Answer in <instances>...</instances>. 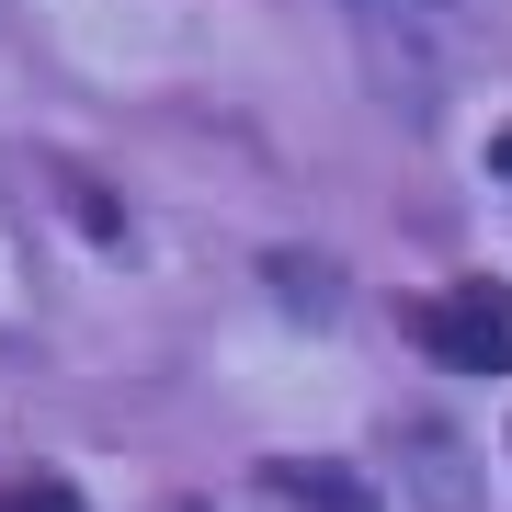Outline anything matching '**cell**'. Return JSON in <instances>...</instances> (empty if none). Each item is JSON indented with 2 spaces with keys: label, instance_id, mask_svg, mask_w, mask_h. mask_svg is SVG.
I'll use <instances>...</instances> for the list:
<instances>
[{
  "label": "cell",
  "instance_id": "5b68a950",
  "mask_svg": "<svg viewBox=\"0 0 512 512\" xmlns=\"http://www.w3.org/2000/svg\"><path fill=\"white\" fill-rule=\"evenodd\" d=\"M490 171H501V183H512V126H501V137H490Z\"/></svg>",
  "mask_w": 512,
  "mask_h": 512
},
{
  "label": "cell",
  "instance_id": "277c9868",
  "mask_svg": "<svg viewBox=\"0 0 512 512\" xmlns=\"http://www.w3.org/2000/svg\"><path fill=\"white\" fill-rule=\"evenodd\" d=\"M0 512H80V490L57 467H23V478H0Z\"/></svg>",
  "mask_w": 512,
  "mask_h": 512
},
{
  "label": "cell",
  "instance_id": "7a4b0ae2",
  "mask_svg": "<svg viewBox=\"0 0 512 512\" xmlns=\"http://www.w3.org/2000/svg\"><path fill=\"white\" fill-rule=\"evenodd\" d=\"M262 490L296 501V512H387V490H376L365 467H342V456H274V467H262Z\"/></svg>",
  "mask_w": 512,
  "mask_h": 512
},
{
  "label": "cell",
  "instance_id": "3957f363",
  "mask_svg": "<svg viewBox=\"0 0 512 512\" xmlns=\"http://www.w3.org/2000/svg\"><path fill=\"white\" fill-rule=\"evenodd\" d=\"M399 467L421 478V512H478V490H467V444L444 433V421H410V433H399Z\"/></svg>",
  "mask_w": 512,
  "mask_h": 512
},
{
  "label": "cell",
  "instance_id": "6da1fadb",
  "mask_svg": "<svg viewBox=\"0 0 512 512\" xmlns=\"http://www.w3.org/2000/svg\"><path fill=\"white\" fill-rule=\"evenodd\" d=\"M410 342L456 376H512V285L467 274V285H433L410 296Z\"/></svg>",
  "mask_w": 512,
  "mask_h": 512
}]
</instances>
